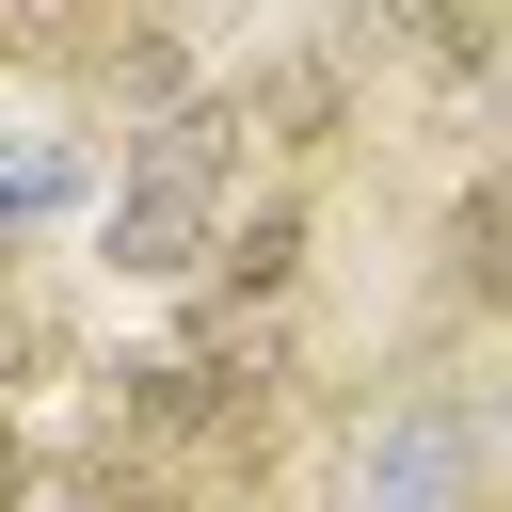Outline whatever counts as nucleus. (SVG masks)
I'll return each mask as SVG.
<instances>
[{
    "label": "nucleus",
    "mask_w": 512,
    "mask_h": 512,
    "mask_svg": "<svg viewBox=\"0 0 512 512\" xmlns=\"http://www.w3.org/2000/svg\"><path fill=\"white\" fill-rule=\"evenodd\" d=\"M240 144H256V96H176L128 144L112 208H96V272L112 288H192L224 256V224H240Z\"/></svg>",
    "instance_id": "1"
},
{
    "label": "nucleus",
    "mask_w": 512,
    "mask_h": 512,
    "mask_svg": "<svg viewBox=\"0 0 512 512\" xmlns=\"http://www.w3.org/2000/svg\"><path fill=\"white\" fill-rule=\"evenodd\" d=\"M352 496L368 512H480V416L432 384H384V416L352 432Z\"/></svg>",
    "instance_id": "2"
},
{
    "label": "nucleus",
    "mask_w": 512,
    "mask_h": 512,
    "mask_svg": "<svg viewBox=\"0 0 512 512\" xmlns=\"http://www.w3.org/2000/svg\"><path fill=\"white\" fill-rule=\"evenodd\" d=\"M192 288H208V320H256V304H288V288H304V192L240 208V224H224V256H208Z\"/></svg>",
    "instance_id": "3"
},
{
    "label": "nucleus",
    "mask_w": 512,
    "mask_h": 512,
    "mask_svg": "<svg viewBox=\"0 0 512 512\" xmlns=\"http://www.w3.org/2000/svg\"><path fill=\"white\" fill-rule=\"evenodd\" d=\"M432 256H448V304H464V320H512V176H480Z\"/></svg>",
    "instance_id": "4"
},
{
    "label": "nucleus",
    "mask_w": 512,
    "mask_h": 512,
    "mask_svg": "<svg viewBox=\"0 0 512 512\" xmlns=\"http://www.w3.org/2000/svg\"><path fill=\"white\" fill-rule=\"evenodd\" d=\"M400 16V48H432V64H496L512 32H496V0H384Z\"/></svg>",
    "instance_id": "5"
},
{
    "label": "nucleus",
    "mask_w": 512,
    "mask_h": 512,
    "mask_svg": "<svg viewBox=\"0 0 512 512\" xmlns=\"http://www.w3.org/2000/svg\"><path fill=\"white\" fill-rule=\"evenodd\" d=\"M496 32H512V0H496Z\"/></svg>",
    "instance_id": "6"
}]
</instances>
